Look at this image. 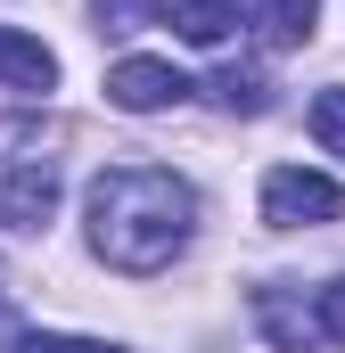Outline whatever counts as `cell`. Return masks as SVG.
Here are the masks:
<instances>
[{
    "instance_id": "cell-1",
    "label": "cell",
    "mask_w": 345,
    "mask_h": 353,
    "mask_svg": "<svg viewBox=\"0 0 345 353\" xmlns=\"http://www.w3.org/2000/svg\"><path fill=\"white\" fill-rule=\"evenodd\" d=\"M90 255L124 279H148L165 271L189 230H197V189L181 173H157V165H115V173L90 181Z\"/></svg>"
},
{
    "instance_id": "cell-2",
    "label": "cell",
    "mask_w": 345,
    "mask_h": 353,
    "mask_svg": "<svg viewBox=\"0 0 345 353\" xmlns=\"http://www.w3.org/2000/svg\"><path fill=\"white\" fill-rule=\"evenodd\" d=\"M263 222L271 230H313V222H345V189L329 173H304V165H279L263 181Z\"/></svg>"
},
{
    "instance_id": "cell-3",
    "label": "cell",
    "mask_w": 345,
    "mask_h": 353,
    "mask_svg": "<svg viewBox=\"0 0 345 353\" xmlns=\"http://www.w3.org/2000/svg\"><path fill=\"white\" fill-rule=\"evenodd\" d=\"M50 214H58V165H50V157H8L0 222H8V230H41Z\"/></svg>"
},
{
    "instance_id": "cell-4",
    "label": "cell",
    "mask_w": 345,
    "mask_h": 353,
    "mask_svg": "<svg viewBox=\"0 0 345 353\" xmlns=\"http://www.w3.org/2000/svg\"><path fill=\"white\" fill-rule=\"evenodd\" d=\"M107 99H115L124 115H157V107H172V99H189V74L165 66V58H124V66L107 74Z\"/></svg>"
},
{
    "instance_id": "cell-5",
    "label": "cell",
    "mask_w": 345,
    "mask_h": 353,
    "mask_svg": "<svg viewBox=\"0 0 345 353\" xmlns=\"http://www.w3.org/2000/svg\"><path fill=\"white\" fill-rule=\"evenodd\" d=\"M0 90H25V99L58 90V58L33 33H17V25H0Z\"/></svg>"
},
{
    "instance_id": "cell-6",
    "label": "cell",
    "mask_w": 345,
    "mask_h": 353,
    "mask_svg": "<svg viewBox=\"0 0 345 353\" xmlns=\"http://www.w3.org/2000/svg\"><path fill=\"white\" fill-rule=\"evenodd\" d=\"M255 312H263V337H271L279 353H304V345H321V312L288 304V288H255Z\"/></svg>"
},
{
    "instance_id": "cell-7",
    "label": "cell",
    "mask_w": 345,
    "mask_h": 353,
    "mask_svg": "<svg viewBox=\"0 0 345 353\" xmlns=\"http://www.w3.org/2000/svg\"><path fill=\"white\" fill-rule=\"evenodd\" d=\"M239 17H247V0H172V25H181V41H197V50L230 41V33H239Z\"/></svg>"
},
{
    "instance_id": "cell-8",
    "label": "cell",
    "mask_w": 345,
    "mask_h": 353,
    "mask_svg": "<svg viewBox=\"0 0 345 353\" xmlns=\"http://www.w3.org/2000/svg\"><path fill=\"white\" fill-rule=\"evenodd\" d=\"M313 17H321V0H255V25L271 50H304L313 41Z\"/></svg>"
},
{
    "instance_id": "cell-9",
    "label": "cell",
    "mask_w": 345,
    "mask_h": 353,
    "mask_svg": "<svg viewBox=\"0 0 345 353\" xmlns=\"http://www.w3.org/2000/svg\"><path fill=\"white\" fill-rule=\"evenodd\" d=\"M214 99H222L230 115H263V107H271V83H263V66H222V74H214Z\"/></svg>"
},
{
    "instance_id": "cell-10",
    "label": "cell",
    "mask_w": 345,
    "mask_h": 353,
    "mask_svg": "<svg viewBox=\"0 0 345 353\" xmlns=\"http://www.w3.org/2000/svg\"><path fill=\"white\" fill-rule=\"evenodd\" d=\"M90 17H99L107 33H140V25H165L172 0H90Z\"/></svg>"
},
{
    "instance_id": "cell-11",
    "label": "cell",
    "mask_w": 345,
    "mask_h": 353,
    "mask_svg": "<svg viewBox=\"0 0 345 353\" xmlns=\"http://www.w3.org/2000/svg\"><path fill=\"white\" fill-rule=\"evenodd\" d=\"M313 140H321L329 157H345V90H321V99H313Z\"/></svg>"
},
{
    "instance_id": "cell-12",
    "label": "cell",
    "mask_w": 345,
    "mask_h": 353,
    "mask_svg": "<svg viewBox=\"0 0 345 353\" xmlns=\"http://www.w3.org/2000/svg\"><path fill=\"white\" fill-rule=\"evenodd\" d=\"M313 312H321V337H329V345H345V279H329V288L313 296Z\"/></svg>"
},
{
    "instance_id": "cell-13",
    "label": "cell",
    "mask_w": 345,
    "mask_h": 353,
    "mask_svg": "<svg viewBox=\"0 0 345 353\" xmlns=\"http://www.w3.org/2000/svg\"><path fill=\"white\" fill-rule=\"evenodd\" d=\"M17 353H90V345H83V337H25Z\"/></svg>"
}]
</instances>
